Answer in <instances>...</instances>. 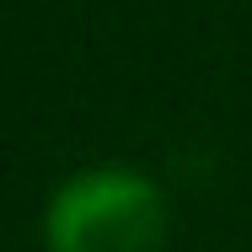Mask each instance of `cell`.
Wrapping results in <instances>:
<instances>
[{
    "label": "cell",
    "instance_id": "cell-1",
    "mask_svg": "<svg viewBox=\"0 0 252 252\" xmlns=\"http://www.w3.org/2000/svg\"><path fill=\"white\" fill-rule=\"evenodd\" d=\"M166 225V193L134 166H86L43 209L49 252H161Z\"/></svg>",
    "mask_w": 252,
    "mask_h": 252
}]
</instances>
